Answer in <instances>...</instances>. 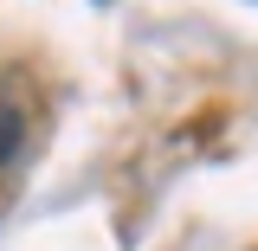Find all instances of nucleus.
<instances>
[{
  "label": "nucleus",
  "instance_id": "1",
  "mask_svg": "<svg viewBox=\"0 0 258 251\" xmlns=\"http://www.w3.org/2000/svg\"><path fill=\"white\" fill-rule=\"evenodd\" d=\"M26 148V116L13 103H0V168H13V155Z\"/></svg>",
  "mask_w": 258,
  "mask_h": 251
}]
</instances>
